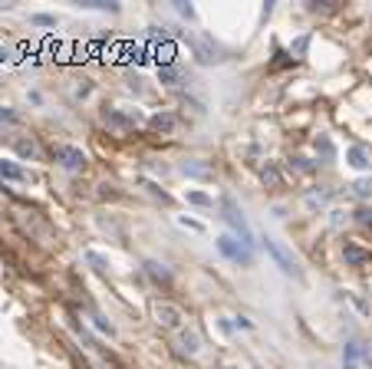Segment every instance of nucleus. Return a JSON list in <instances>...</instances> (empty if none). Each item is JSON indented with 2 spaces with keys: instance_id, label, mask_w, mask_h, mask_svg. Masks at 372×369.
I'll use <instances>...</instances> for the list:
<instances>
[{
  "instance_id": "obj_20",
  "label": "nucleus",
  "mask_w": 372,
  "mask_h": 369,
  "mask_svg": "<svg viewBox=\"0 0 372 369\" xmlns=\"http://www.w3.org/2000/svg\"><path fill=\"white\" fill-rule=\"evenodd\" d=\"M86 261H89V264H93L99 274H105V267H109V261H105L103 254H96V251H86Z\"/></svg>"
},
{
  "instance_id": "obj_18",
  "label": "nucleus",
  "mask_w": 372,
  "mask_h": 369,
  "mask_svg": "<svg viewBox=\"0 0 372 369\" xmlns=\"http://www.w3.org/2000/svg\"><path fill=\"white\" fill-rule=\"evenodd\" d=\"M326 201H329V191H310V195H306V208H310V211L323 208Z\"/></svg>"
},
{
  "instance_id": "obj_24",
  "label": "nucleus",
  "mask_w": 372,
  "mask_h": 369,
  "mask_svg": "<svg viewBox=\"0 0 372 369\" xmlns=\"http://www.w3.org/2000/svg\"><path fill=\"white\" fill-rule=\"evenodd\" d=\"M264 182L274 184V188L280 184V175H277V168H274V165H267V168H264Z\"/></svg>"
},
{
  "instance_id": "obj_1",
  "label": "nucleus",
  "mask_w": 372,
  "mask_h": 369,
  "mask_svg": "<svg viewBox=\"0 0 372 369\" xmlns=\"http://www.w3.org/2000/svg\"><path fill=\"white\" fill-rule=\"evenodd\" d=\"M221 211H224V221L231 224L234 238H237V241L244 244V247H254V231H251V224H247L244 211L237 208V201H234V198H228V195H224V198H221Z\"/></svg>"
},
{
  "instance_id": "obj_27",
  "label": "nucleus",
  "mask_w": 372,
  "mask_h": 369,
  "mask_svg": "<svg viewBox=\"0 0 372 369\" xmlns=\"http://www.w3.org/2000/svg\"><path fill=\"white\" fill-rule=\"evenodd\" d=\"M178 224H181V228H191V231H204L201 221H191V218H178Z\"/></svg>"
},
{
  "instance_id": "obj_29",
  "label": "nucleus",
  "mask_w": 372,
  "mask_h": 369,
  "mask_svg": "<svg viewBox=\"0 0 372 369\" xmlns=\"http://www.w3.org/2000/svg\"><path fill=\"white\" fill-rule=\"evenodd\" d=\"M34 23H40V27H53L57 20H53L50 13H36V17H34Z\"/></svg>"
},
{
  "instance_id": "obj_21",
  "label": "nucleus",
  "mask_w": 372,
  "mask_h": 369,
  "mask_svg": "<svg viewBox=\"0 0 372 369\" xmlns=\"http://www.w3.org/2000/svg\"><path fill=\"white\" fill-rule=\"evenodd\" d=\"M352 191L359 198H372V178H359V182L352 184Z\"/></svg>"
},
{
  "instance_id": "obj_26",
  "label": "nucleus",
  "mask_w": 372,
  "mask_h": 369,
  "mask_svg": "<svg viewBox=\"0 0 372 369\" xmlns=\"http://www.w3.org/2000/svg\"><path fill=\"white\" fill-rule=\"evenodd\" d=\"M93 323H96V330H103V333L112 336V323H109V320H103V317H93Z\"/></svg>"
},
{
  "instance_id": "obj_12",
  "label": "nucleus",
  "mask_w": 372,
  "mask_h": 369,
  "mask_svg": "<svg viewBox=\"0 0 372 369\" xmlns=\"http://www.w3.org/2000/svg\"><path fill=\"white\" fill-rule=\"evenodd\" d=\"M178 340H181V353H188V356H198L201 353V336L195 330H181Z\"/></svg>"
},
{
  "instance_id": "obj_2",
  "label": "nucleus",
  "mask_w": 372,
  "mask_h": 369,
  "mask_svg": "<svg viewBox=\"0 0 372 369\" xmlns=\"http://www.w3.org/2000/svg\"><path fill=\"white\" fill-rule=\"evenodd\" d=\"M264 247H267V254L274 257V261H277V267L283 270V274H290V277H297V280H300L303 270L297 267V257H293V254L287 251V247H283L277 238H270V234H267V238H264Z\"/></svg>"
},
{
  "instance_id": "obj_9",
  "label": "nucleus",
  "mask_w": 372,
  "mask_h": 369,
  "mask_svg": "<svg viewBox=\"0 0 372 369\" xmlns=\"http://www.w3.org/2000/svg\"><path fill=\"white\" fill-rule=\"evenodd\" d=\"M0 178H3V182H27L30 175H27V168H20L17 161L0 159Z\"/></svg>"
},
{
  "instance_id": "obj_10",
  "label": "nucleus",
  "mask_w": 372,
  "mask_h": 369,
  "mask_svg": "<svg viewBox=\"0 0 372 369\" xmlns=\"http://www.w3.org/2000/svg\"><path fill=\"white\" fill-rule=\"evenodd\" d=\"M346 161H349V165H352V168H359V172H369V168H372L369 152L362 149V145H352V149L346 152Z\"/></svg>"
},
{
  "instance_id": "obj_13",
  "label": "nucleus",
  "mask_w": 372,
  "mask_h": 369,
  "mask_svg": "<svg viewBox=\"0 0 372 369\" xmlns=\"http://www.w3.org/2000/svg\"><path fill=\"white\" fill-rule=\"evenodd\" d=\"M181 175H188V178H211V165H204V161H181Z\"/></svg>"
},
{
  "instance_id": "obj_25",
  "label": "nucleus",
  "mask_w": 372,
  "mask_h": 369,
  "mask_svg": "<svg viewBox=\"0 0 372 369\" xmlns=\"http://www.w3.org/2000/svg\"><path fill=\"white\" fill-rule=\"evenodd\" d=\"M174 10L181 13L185 20H195V7H191V3H174Z\"/></svg>"
},
{
  "instance_id": "obj_6",
  "label": "nucleus",
  "mask_w": 372,
  "mask_h": 369,
  "mask_svg": "<svg viewBox=\"0 0 372 369\" xmlns=\"http://www.w3.org/2000/svg\"><path fill=\"white\" fill-rule=\"evenodd\" d=\"M103 122L109 129H116V132H128V129H135V122H139V113H135V115H126V113H119V109H105V113H103Z\"/></svg>"
},
{
  "instance_id": "obj_11",
  "label": "nucleus",
  "mask_w": 372,
  "mask_h": 369,
  "mask_svg": "<svg viewBox=\"0 0 372 369\" xmlns=\"http://www.w3.org/2000/svg\"><path fill=\"white\" fill-rule=\"evenodd\" d=\"M343 257H346V264H352V267L369 264V261H372V254L362 251L359 244H346V247H343Z\"/></svg>"
},
{
  "instance_id": "obj_30",
  "label": "nucleus",
  "mask_w": 372,
  "mask_h": 369,
  "mask_svg": "<svg viewBox=\"0 0 372 369\" xmlns=\"http://www.w3.org/2000/svg\"><path fill=\"white\" fill-rule=\"evenodd\" d=\"M234 323H237L241 330H251V320H247V317H237V320H234Z\"/></svg>"
},
{
  "instance_id": "obj_19",
  "label": "nucleus",
  "mask_w": 372,
  "mask_h": 369,
  "mask_svg": "<svg viewBox=\"0 0 372 369\" xmlns=\"http://www.w3.org/2000/svg\"><path fill=\"white\" fill-rule=\"evenodd\" d=\"M17 152H20L24 159H36V145L30 138H17Z\"/></svg>"
},
{
  "instance_id": "obj_16",
  "label": "nucleus",
  "mask_w": 372,
  "mask_h": 369,
  "mask_svg": "<svg viewBox=\"0 0 372 369\" xmlns=\"http://www.w3.org/2000/svg\"><path fill=\"white\" fill-rule=\"evenodd\" d=\"M343 369H359V346L356 343L343 346Z\"/></svg>"
},
{
  "instance_id": "obj_23",
  "label": "nucleus",
  "mask_w": 372,
  "mask_h": 369,
  "mask_svg": "<svg viewBox=\"0 0 372 369\" xmlns=\"http://www.w3.org/2000/svg\"><path fill=\"white\" fill-rule=\"evenodd\" d=\"M356 221H359L362 228H372V208H359V211H356Z\"/></svg>"
},
{
  "instance_id": "obj_4",
  "label": "nucleus",
  "mask_w": 372,
  "mask_h": 369,
  "mask_svg": "<svg viewBox=\"0 0 372 369\" xmlns=\"http://www.w3.org/2000/svg\"><path fill=\"white\" fill-rule=\"evenodd\" d=\"M53 161L66 172H82L86 168V152L76 145H53Z\"/></svg>"
},
{
  "instance_id": "obj_7",
  "label": "nucleus",
  "mask_w": 372,
  "mask_h": 369,
  "mask_svg": "<svg viewBox=\"0 0 372 369\" xmlns=\"http://www.w3.org/2000/svg\"><path fill=\"white\" fill-rule=\"evenodd\" d=\"M155 317H158V323L168 326V330H181V310H178L174 303H155Z\"/></svg>"
},
{
  "instance_id": "obj_14",
  "label": "nucleus",
  "mask_w": 372,
  "mask_h": 369,
  "mask_svg": "<svg viewBox=\"0 0 372 369\" xmlns=\"http://www.w3.org/2000/svg\"><path fill=\"white\" fill-rule=\"evenodd\" d=\"M313 149H316V155H323V161H333V159H336V145H333V138H329V136H320V138H316Z\"/></svg>"
},
{
  "instance_id": "obj_8",
  "label": "nucleus",
  "mask_w": 372,
  "mask_h": 369,
  "mask_svg": "<svg viewBox=\"0 0 372 369\" xmlns=\"http://www.w3.org/2000/svg\"><path fill=\"white\" fill-rule=\"evenodd\" d=\"M149 126L155 129V132H162V136H172L174 129H178V115L174 113H155L149 119Z\"/></svg>"
},
{
  "instance_id": "obj_15",
  "label": "nucleus",
  "mask_w": 372,
  "mask_h": 369,
  "mask_svg": "<svg viewBox=\"0 0 372 369\" xmlns=\"http://www.w3.org/2000/svg\"><path fill=\"white\" fill-rule=\"evenodd\" d=\"M158 80H162L165 86H178V82H181V69L165 63V66H158Z\"/></svg>"
},
{
  "instance_id": "obj_17",
  "label": "nucleus",
  "mask_w": 372,
  "mask_h": 369,
  "mask_svg": "<svg viewBox=\"0 0 372 369\" xmlns=\"http://www.w3.org/2000/svg\"><path fill=\"white\" fill-rule=\"evenodd\" d=\"M145 270H149V274L155 277L158 284H168V280H172V274H168V270H165V267L158 264V261H149V264H145Z\"/></svg>"
},
{
  "instance_id": "obj_3",
  "label": "nucleus",
  "mask_w": 372,
  "mask_h": 369,
  "mask_svg": "<svg viewBox=\"0 0 372 369\" xmlns=\"http://www.w3.org/2000/svg\"><path fill=\"white\" fill-rule=\"evenodd\" d=\"M214 244H218V251H221L228 261H234V264H244V267L254 264V254H251V247H244V244L237 241L234 234H221Z\"/></svg>"
},
{
  "instance_id": "obj_28",
  "label": "nucleus",
  "mask_w": 372,
  "mask_h": 369,
  "mask_svg": "<svg viewBox=\"0 0 372 369\" xmlns=\"http://www.w3.org/2000/svg\"><path fill=\"white\" fill-rule=\"evenodd\" d=\"M293 165H297V168H300V172H313V165H310V161H306V159H300V155H293Z\"/></svg>"
},
{
  "instance_id": "obj_22",
  "label": "nucleus",
  "mask_w": 372,
  "mask_h": 369,
  "mask_svg": "<svg viewBox=\"0 0 372 369\" xmlns=\"http://www.w3.org/2000/svg\"><path fill=\"white\" fill-rule=\"evenodd\" d=\"M185 198L191 201V205H201V208H208V205H211V198L204 195V191H188Z\"/></svg>"
},
{
  "instance_id": "obj_5",
  "label": "nucleus",
  "mask_w": 372,
  "mask_h": 369,
  "mask_svg": "<svg viewBox=\"0 0 372 369\" xmlns=\"http://www.w3.org/2000/svg\"><path fill=\"white\" fill-rule=\"evenodd\" d=\"M188 43H191V50H195V57L201 59V63H218V59H224L221 46L214 43L211 36H198V34H188Z\"/></svg>"
}]
</instances>
